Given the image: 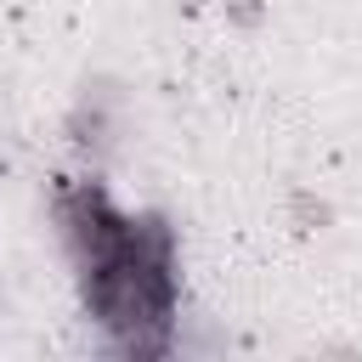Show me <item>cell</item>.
<instances>
[{
    "mask_svg": "<svg viewBox=\"0 0 362 362\" xmlns=\"http://www.w3.org/2000/svg\"><path fill=\"white\" fill-rule=\"evenodd\" d=\"M119 79H107V74H90L85 85H79V96H74V107H68V119H62V136H68V147L90 164V170H102L113 153H119V136H124V119H119Z\"/></svg>",
    "mask_w": 362,
    "mask_h": 362,
    "instance_id": "1",
    "label": "cell"
},
{
    "mask_svg": "<svg viewBox=\"0 0 362 362\" xmlns=\"http://www.w3.org/2000/svg\"><path fill=\"white\" fill-rule=\"evenodd\" d=\"M283 204H288V226H294V232H322V226L334 221V204L317 198L311 187H288Z\"/></svg>",
    "mask_w": 362,
    "mask_h": 362,
    "instance_id": "2",
    "label": "cell"
},
{
    "mask_svg": "<svg viewBox=\"0 0 362 362\" xmlns=\"http://www.w3.org/2000/svg\"><path fill=\"white\" fill-rule=\"evenodd\" d=\"M221 11H226V23H232V28H260V23L272 17V6H266V0H221Z\"/></svg>",
    "mask_w": 362,
    "mask_h": 362,
    "instance_id": "3",
    "label": "cell"
},
{
    "mask_svg": "<svg viewBox=\"0 0 362 362\" xmlns=\"http://www.w3.org/2000/svg\"><path fill=\"white\" fill-rule=\"evenodd\" d=\"M181 6H187V11H198V6H204V0H181Z\"/></svg>",
    "mask_w": 362,
    "mask_h": 362,
    "instance_id": "4",
    "label": "cell"
}]
</instances>
